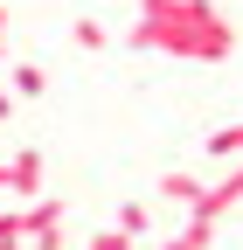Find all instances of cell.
I'll list each match as a JSON object with an SVG mask.
<instances>
[{
    "mask_svg": "<svg viewBox=\"0 0 243 250\" xmlns=\"http://www.w3.org/2000/svg\"><path fill=\"white\" fill-rule=\"evenodd\" d=\"M125 42L160 49V56H188V62H223L236 49V28L223 21L216 0H146Z\"/></svg>",
    "mask_w": 243,
    "mask_h": 250,
    "instance_id": "cell-1",
    "label": "cell"
},
{
    "mask_svg": "<svg viewBox=\"0 0 243 250\" xmlns=\"http://www.w3.org/2000/svg\"><path fill=\"white\" fill-rule=\"evenodd\" d=\"M0 188H7L14 202H35L42 195V153L35 146H14L7 160H0Z\"/></svg>",
    "mask_w": 243,
    "mask_h": 250,
    "instance_id": "cell-2",
    "label": "cell"
},
{
    "mask_svg": "<svg viewBox=\"0 0 243 250\" xmlns=\"http://www.w3.org/2000/svg\"><path fill=\"white\" fill-rule=\"evenodd\" d=\"M202 195H208V181H202V174H188V167H167V174H160V202H174V208H188V215H195Z\"/></svg>",
    "mask_w": 243,
    "mask_h": 250,
    "instance_id": "cell-3",
    "label": "cell"
},
{
    "mask_svg": "<svg viewBox=\"0 0 243 250\" xmlns=\"http://www.w3.org/2000/svg\"><path fill=\"white\" fill-rule=\"evenodd\" d=\"M208 243H216V223H208V215H188V223H181L160 250H208Z\"/></svg>",
    "mask_w": 243,
    "mask_h": 250,
    "instance_id": "cell-4",
    "label": "cell"
},
{
    "mask_svg": "<svg viewBox=\"0 0 243 250\" xmlns=\"http://www.w3.org/2000/svg\"><path fill=\"white\" fill-rule=\"evenodd\" d=\"M208 160H243V118H236V125H216V132H208Z\"/></svg>",
    "mask_w": 243,
    "mask_h": 250,
    "instance_id": "cell-5",
    "label": "cell"
},
{
    "mask_svg": "<svg viewBox=\"0 0 243 250\" xmlns=\"http://www.w3.org/2000/svg\"><path fill=\"white\" fill-rule=\"evenodd\" d=\"M111 223H118V229H125L132 243H139L146 229H153V208H146V202H118V215H111Z\"/></svg>",
    "mask_w": 243,
    "mask_h": 250,
    "instance_id": "cell-6",
    "label": "cell"
},
{
    "mask_svg": "<svg viewBox=\"0 0 243 250\" xmlns=\"http://www.w3.org/2000/svg\"><path fill=\"white\" fill-rule=\"evenodd\" d=\"M70 42H77V49H90V56H98V49L111 42V28H104V21H90V14H83V21H70Z\"/></svg>",
    "mask_w": 243,
    "mask_h": 250,
    "instance_id": "cell-7",
    "label": "cell"
},
{
    "mask_svg": "<svg viewBox=\"0 0 243 250\" xmlns=\"http://www.w3.org/2000/svg\"><path fill=\"white\" fill-rule=\"evenodd\" d=\"M42 62H14V98H42Z\"/></svg>",
    "mask_w": 243,
    "mask_h": 250,
    "instance_id": "cell-8",
    "label": "cell"
},
{
    "mask_svg": "<svg viewBox=\"0 0 243 250\" xmlns=\"http://www.w3.org/2000/svg\"><path fill=\"white\" fill-rule=\"evenodd\" d=\"M83 250H132V236H125V229H118V223H111V229H98V236H90Z\"/></svg>",
    "mask_w": 243,
    "mask_h": 250,
    "instance_id": "cell-9",
    "label": "cell"
},
{
    "mask_svg": "<svg viewBox=\"0 0 243 250\" xmlns=\"http://www.w3.org/2000/svg\"><path fill=\"white\" fill-rule=\"evenodd\" d=\"M0 118H14V98H7V90H0Z\"/></svg>",
    "mask_w": 243,
    "mask_h": 250,
    "instance_id": "cell-10",
    "label": "cell"
},
{
    "mask_svg": "<svg viewBox=\"0 0 243 250\" xmlns=\"http://www.w3.org/2000/svg\"><path fill=\"white\" fill-rule=\"evenodd\" d=\"M0 56H7V21H0Z\"/></svg>",
    "mask_w": 243,
    "mask_h": 250,
    "instance_id": "cell-11",
    "label": "cell"
},
{
    "mask_svg": "<svg viewBox=\"0 0 243 250\" xmlns=\"http://www.w3.org/2000/svg\"><path fill=\"white\" fill-rule=\"evenodd\" d=\"M0 21H7V0H0Z\"/></svg>",
    "mask_w": 243,
    "mask_h": 250,
    "instance_id": "cell-12",
    "label": "cell"
}]
</instances>
